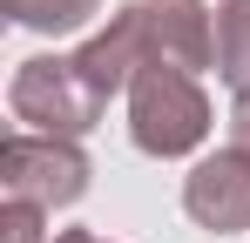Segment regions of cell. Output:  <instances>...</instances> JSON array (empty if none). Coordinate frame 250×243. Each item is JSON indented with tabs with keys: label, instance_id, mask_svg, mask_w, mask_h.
<instances>
[{
	"label": "cell",
	"instance_id": "6da1fadb",
	"mask_svg": "<svg viewBox=\"0 0 250 243\" xmlns=\"http://www.w3.org/2000/svg\"><path fill=\"white\" fill-rule=\"evenodd\" d=\"M128 135L142 156H189L209 135V95L183 68H142L128 81Z\"/></svg>",
	"mask_w": 250,
	"mask_h": 243
},
{
	"label": "cell",
	"instance_id": "5b68a950",
	"mask_svg": "<svg viewBox=\"0 0 250 243\" xmlns=\"http://www.w3.org/2000/svg\"><path fill=\"white\" fill-rule=\"evenodd\" d=\"M216 75L237 95L250 88V0H223L216 7Z\"/></svg>",
	"mask_w": 250,
	"mask_h": 243
},
{
	"label": "cell",
	"instance_id": "8992f818",
	"mask_svg": "<svg viewBox=\"0 0 250 243\" xmlns=\"http://www.w3.org/2000/svg\"><path fill=\"white\" fill-rule=\"evenodd\" d=\"M14 27H34V34H75L102 14V0H7Z\"/></svg>",
	"mask_w": 250,
	"mask_h": 243
},
{
	"label": "cell",
	"instance_id": "277c9868",
	"mask_svg": "<svg viewBox=\"0 0 250 243\" xmlns=\"http://www.w3.org/2000/svg\"><path fill=\"white\" fill-rule=\"evenodd\" d=\"M183 209L216 230V237H230V230H250V149H216L189 169V182H183Z\"/></svg>",
	"mask_w": 250,
	"mask_h": 243
},
{
	"label": "cell",
	"instance_id": "9c48e42d",
	"mask_svg": "<svg viewBox=\"0 0 250 243\" xmlns=\"http://www.w3.org/2000/svg\"><path fill=\"white\" fill-rule=\"evenodd\" d=\"M47 243H108V237H95V230H61V237H47Z\"/></svg>",
	"mask_w": 250,
	"mask_h": 243
},
{
	"label": "cell",
	"instance_id": "7a4b0ae2",
	"mask_svg": "<svg viewBox=\"0 0 250 243\" xmlns=\"http://www.w3.org/2000/svg\"><path fill=\"white\" fill-rule=\"evenodd\" d=\"M7 108H14V122H27V135H61V142H75V135H88V128L102 122L108 101L82 81L75 54H68V61H61V54H34V61L14 68Z\"/></svg>",
	"mask_w": 250,
	"mask_h": 243
},
{
	"label": "cell",
	"instance_id": "ba28073f",
	"mask_svg": "<svg viewBox=\"0 0 250 243\" xmlns=\"http://www.w3.org/2000/svg\"><path fill=\"white\" fill-rule=\"evenodd\" d=\"M230 135H237V149H250V88L237 95V115H230Z\"/></svg>",
	"mask_w": 250,
	"mask_h": 243
},
{
	"label": "cell",
	"instance_id": "52a82bcc",
	"mask_svg": "<svg viewBox=\"0 0 250 243\" xmlns=\"http://www.w3.org/2000/svg\"><path fill=\"white\" fill-rule=\"evenodd\" d=\"M41 216L34 202H7V243H41Z\"/></svg>",
	"mask_w": 250,
	"mask_h": 243
},
{
	"label": "cell",
	"instance_id": "3957f363",
	"mask_svg": "<svg viewBox=\"0 0 250 243\" xmlns=\"http://www.w3.org/2000/svg\"><path fill=\"white\" fill-rule=\"evenodd\" d=\"M0 189H7V202L68 209L88 196V156L61 135H14L0 149Z\"/></svg>",
	"mask_w": 250,
	"mask_h": 243
}]
</instances>
